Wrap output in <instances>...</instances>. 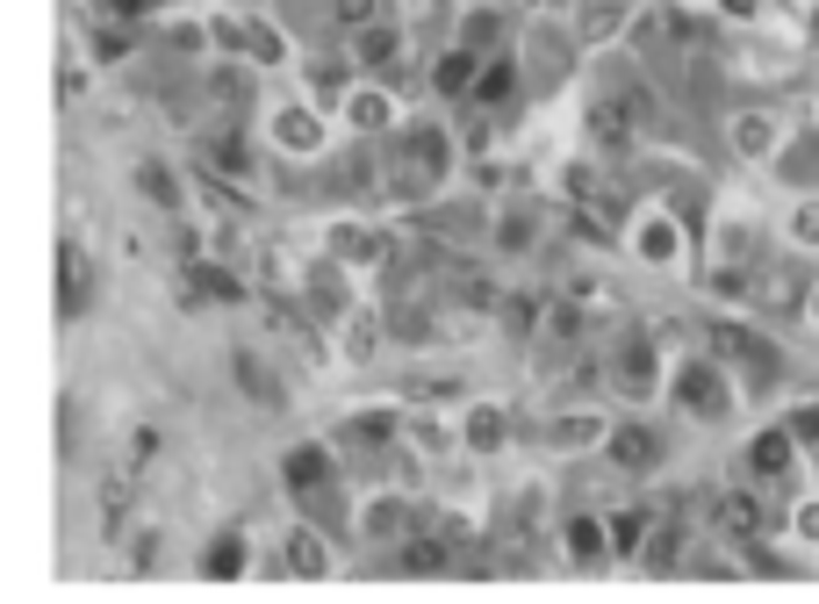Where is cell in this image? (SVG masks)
I'll use <instances>...</instances> for the list:
<instances>
[{
    "label": "cell",
    "instance_id": "9a60e30c",
    "mask_svg": "<svg viewBox=\"0 0 819 604\" xmlns=\"http://www.w3.org/2000/svg\"><path fill=\"white\" fill-rule=\"evenodd\" d=\"M94 43H101V58H123V51H130V37H123V29H101Z\"/></svg>",
    "mask_w": 819,
    "mask_h": 604
},
{
    "label": "cell",
    "instance_id": "4fadbf2b",
    "mask_svg": "<svg viewBox=\"0 0 819 604\" xmlns=\"http://www.w3.org/2000/svg\"><path fill=\"white\" fill-rule=\"evenodd\" d=\"M94 8H101V14H115V22H136V14H144L151 0H94Z\"/></svg>",
    "mask_w": 819,
    "mask_h": 604
},
{
    "label": "cell",
    "instance_id": "8fae6325",
    "mask_svg": "<svg viewBox=\"0 0 819 604\" xmlns=\"http://www.w3.org/2000/svg\"><path fill=\"white\" fill-rule=\"evenodd\" d=\"M80 295H87V266H80V252L65 245V310H80Z\"/></svg>",
    "mask_w": 819,
    "mask_h": 604
},
{
    "label": "cell",
    "instance_id": "7a4b0ae2",
    "mask_svg": "<svg viewBox=\"0 0 819 604\" xmlns=\"http://www.w3.org/2000/svg\"><path fill=\"white\" fill-rule=\"evenodd\" d=\"M719 525H726V533H740V540H755V533H762V504H755V496H726Z\"/></svg>",
    "mask_w": 819,
    "mask_h": 604
},
{
    "label": "cell",
    "instance_id": "5b68a950",
    "mask_svg": "<svg viewBox=\"0 0 819 604\" xmlns=\"http://www.w3.org/2000/svg\"><path fill=\"white\" fill-rule=\"evenodd\" d=\"M396 51H403L396 29H382V22H374L367 37H360V58H367V66H396Z\"/></svg>",
    "mask_w": 819,
    "mask_h": 604
},
{
    "label": "cell",
    "instance_id": "30bf717a",
    "mask_svg": "<svg viewBox=\"0 0 819 604\" xmlns=\"http://www.w3.org/2000/svg\"><path fill=\"white\" fill-rule=\"evenodd\" d=\"M510 87H518V72H510V66H489V72H482V87H475V94H482V101H504Z\"/></svg>",
    "mask_w": 819,
    "mask_h": 604
},
{
    "label": "cell",
    "instance_id": "9c48e42d",
    "mask_svg": "<svg viewBox=\"0 0 819 604\" xmlns=\"http://www.w3.org/2000/svg\"><path fill=\"white\" fill-rule=\"evenodd\" d=\"M353 123H360V130H382V123H388V101L374 94V87H367V94H353Z\"/></svg>",
    "mask_w": 819,
    "mask_h": 604
},
{
    "label": "cell",
    "instance_id": "277c9868",
    "mask_svg": "<svg viewBox=\"0 0 819 604\" xmlns=\"http://www.w3.org/2000/svg\"><path fill=\"white\" fill-rule=\"evenodd\" d=\"M467 80H475V51H446V58H438V94H461Z\"/></svg>",
    "mask_w": 819,
    "mask_h": 604
},
{
    "label": "cell",
    "instance_id": "3957f363",
    "mask_svg": "<svg viewBox=\"0 0 819 604\" xmlns=\"http://www.w3.org/2000/svg\"><path fill=\"white\" fill-rule=\"evenodd\" d=\"M324 475H331L324 446H295V453H287V482H302V490H310V482H324Z\"/></svg>",
    "mask_w": 819,
    "mask_h": 604
},
{
    "label": "cell",
    "instance_id": "7c38bea8",
    "mask_svg": "<svg viewBox=\"0 0 819 604\" xmlns=\"http://www.w3.org/2000/svg\"><path fill=\"white\" fill-rule=\"evenodd\" d=\"M136 180H144V194H159V202H173V173H159V165H144V173H136Z\"/></svg>",
    "mask_w": 819,
    "mask_h": 604
},
{
    "label": "cell",
    "instance_id": "52a82bcc",
    "mask_svg": "<svg viewBox=\"0 0 819 604\" xmlns=\"http://www.w3.org/2000/svg\"><path fill=\"white\" fill-rule=\"evenodd\" d=\"M711 345H719V353H734V360H769L762 345H755L748 331H734V324H719V331H711Z\"/></svg>",
    "mask_w": 819,
    "mask_h": 604
},
{
    "label": "cell",
    "instance_id": "2e32d148",
    "mask_svg": "<svg viewBox=\"0 0 819 604\" xmlns=\"http://www.w3.org/2000/svg\"><path fill=\"white\" fill-rule=\"evenodd\" d=\"M374 8H382V0H338V14H345V22H367Z\"/></svg>",
    "mask_w": 819,
    "mask_h": 604
},
{
    "label": "cell",
    "instance_id": "8992f818",
    "mask_svg": "<svg viewBox=\"0 0 819 604\" xmlns=\"http://www.w3.org/2000/svg\"><path fill=\"white\" fill-rule=\"evenodd\" d=\"M611 453H618V461H626V467H647V461H655V440H647L640 425H626V432H618V440H611Z\"/></svg>",
    "mask_w": 819,
    "mask_h": 604
},
{
    "label": "cell",
    "instance_id": "ba28073f",
    "mask_svg": "<svg viewBox=\"0 0 819 604\" xmlns=\"http://www.w3.org/2000/svg\"><path fill=\"white\" fill-rule=\"evenodd\" d=\"M783 461H791V446H783V432H769V440H755V467H762V475H783Z\"/></svg>",
    "mask_w": 819,
    "mask_h": 604
},
{
    "label": "cell",
    "instance_id": "6da1fadb",
    "mask_svg": "<svg viewBox=\"0 0 819 604\" xmlns=\"http://www.w3.org/2000/svg\"><path fill=\"white\" fill-rule=\"evenodd\" d=\"M273 138H281L287 151H316V144H324V123H316V115L295 101V109H281V115H273Z\"/></svg>",
    "mask_w": 819,
    "mask_h": 604
},
{
    "label": "cell",
    "instance_id": "5bb4252c",
    "mask_svg": "<svg viewBox=\"0 0 819 604\" xmlns=\"http://www.w3.org/2000/svg\"><path fill=\"white\" fill-rule=\"evenodd\" d=\"M568 540H575V554H597V547H604V540H597V525H589V519H583V525H568Z\"/></svg>",
    "mask_w": 819,
    "mask_h": 604
}]
</instances>
